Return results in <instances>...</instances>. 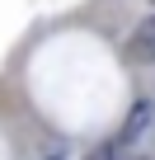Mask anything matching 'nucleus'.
Listing matches in <instances>:
<instances>
[{
    "label": "nucleus",
    "instance_id": "obj_1",
    "mask_svg": "<svg viewBox=\"0 0 155 160\" xmlns=\"http://www.w3.org/2000/svg\"><path fill=\"white\" fill-rule=\"evenodd\" d=\"M127 57H132V61H155V14H146V19L132 28V38H127Z\"/></svg>",
    "mask_w": 155,
    "mask_h": 160
},
{
    "label": "nucleus",
    "instance_id": "obj_2",
    "mask_svg": "<svg viewBox=\"0 0 155 160\" xmlns=\"http://www.w3.org/2000/svg\"><path fill=\"white\" fill-rule=\"evenodd\" d=\"M146 127H150V104H136V108L127 113V127H122V137L132 141V137H141Z\"/></svg>",
    "mask_w": 155,
    "mask_h": 160
},
{
    "label": "nucleus",
    "instance_id": "obj_3",
    "mask_svg": "<svg viewBox=\"0 0 155 160\" xmlns=\"http://www.w3.org/2000/svg\"><path fill=\"white\" fill-rule=\"evenodd\" d=\"M150 5H155V0H150Z\"/></svg>",
    "mask_w": 155,
    "mask_h": 160
}]
</instances>
